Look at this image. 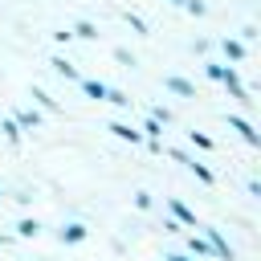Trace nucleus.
Wrapping results in <instances>:
<instances>
[{
	"label": "nucleus",
	"instance_id": "6",
	"mask_svg": "<svg viewBox=\"0 0 261 261\" xmlns=\"http://www.w3.org/2000/svg\"><path fill=\"white\" fill-rule=\"evenodd\" d=\"M167 208H171V216H175V220H179V224H188V228H200V224H196V212H192V208H188V204H179V200H175V196H171V200H167Z\"/></svg>",
	"mask_w": 261,
	"mask_h": 261
},
{
	"label": "nucleus",
	"instance_id": "26",
	"mask_svg": "<svg viewBox=\"0 0 261 261\" xmlns=\"http://www.w3.org/2000/svg\"><path fill=\"white\" fill-rule=\"evenodd\" d=\"M171 4H184V0H171Z\"/></svg>",
	"mask_w": 261,
	"mask_h": 261
},
{
	"label": "nucleus",
	"instance_id": "7",
	"mask_svg": "<svg viewBox=\"0 0 261 261\" xmlns=\"http://www.w3.org/2000/svg\"><path fill=\"white\" fill-rule=\"evenodd\" d=\"M16 126H20V130H37V126H41V114H37L33 106H16Z\"/></svg>",
	"mask_w": 261,
	"mask_h": 261
},
{
	"label": "nucleus",
	"instance_id": "2",
	"mask_svg": "<svg viewBox=\"0 0 261 261\" xmlns=\"http://www.w3.org/2000/svg\"><path fill=\"white\" fill-rule=\"evenodd\" d=\"M167 155H171V159H179V163H184V167H188V171H192L196 179H204V184H216V171H212L208 163H200V159H192L188 151H167Z\"/></svg>",
	"mask_w": 261,
	"mask_h": 261
},
{
	"label": "nucleus",
	"instance_id": "11",
	"mask_svg": "<svg viewBox=\"0 0 261 261\" xmlns=\"http://www.w3.org/2000/svg\"><path fill=\"white\" fill-rule=\"evenodd\" d=\"M86 232H90V228H86V224H65V228H61V232H57V237H61V241H65V245H77V241H86Z\"/></svg>",
	"mask_w": 261,
	"mask_h": 261
},
{
	"label": "nucleus",
	"instance_id": "21",
	"mask_svg": "<svg viewBox=\"0 0 261 261\" xmlns=\"http://www.w3.org/2000/svg\"><path fill=\"white\" fill-rule=\"evenodd\" d=\"M184 8H188V12H196V16H204V12H208V4H204V0H184Z\"/></svg>",
	"mask_w": 261,
	"mask_h": 261
},
{
	"label": "nucleus",
	"instance_id": "3",
	"mask_svg": "<svg viewBox=\"0 0 261 261\" xmlns=\"http://www.w3.org/2000/svg\"><path fill=\"white\" fill-rule=\"evenodd\" d=\"M228 126H232V130H241V139H245V143H253V147L261 143V135L253 130V122H249V118H241V114H228Z\"/></svg>",
	"mask_w": 261,
	"mask_h": 261
},
{
	"label": "nucleus",
	"instance_id": "13",
	"mask_svg": "<svg viewBox=\"0 0 261 261\" xmlns=\"http://www.w3.org/2000/svg\"><path fill=\"white\" fill-rule=\"evenodd\" d=\"M33 102H37L41 110H61V106H57V98H53V94H45L41 86H33Z\"/></svg>",
	"mask_w": 261,
	"mask_h": 261
},
{
	"label": "nucleus",
	"instance_id": "14",
	"mask_svg": "<svg viewBox=\"0 0 261 261\" xmlns=\"http://www.w3.org/2000/svg\"><path fill=\"white\" fill-rule=\"evenodd\" d=\"M69 33H73V37H82V41H94V37H98V29H94L90 20H77V24L69 29Z\"/></svg>",
	"mask_w": 261,
	"mask_h": 261
},
{
	"label": "nucleus",
	"instance_id": "9",
	"mask_svg": "<svg viewBox=\"0 0 261 261\" xmlns=\"http://www.w3.org/2000/svg\"><path fill=\"white\" fill-rule=\"evenodd\" d=\"M77 86H82V94H86V98H94V102H102V98H106V86H102V82H94V77H77Z\"/></svg>",
	"mask_w": 261,
	"mask_h": 261
},
{
	"label": "nucleus",
	"instance_id": "24",
	"mask_svg": "<svg viewBox=\"0 0 261 261\" xmlns=\"http://www.w3.org/2000/svg\"><path fill=\"white\" fill-rule=\"evenodd\" d=\"M135 208H151V192H139L135 196Z\"/></svg>",
	"mask_w": 261,
	"mask_h": 261
},
{
	"label": "nucleus",
	"instance_id": "4",
	"mask_svg": "<svg viewBox=\"0 0 261 261\" xmlns=\"http://www.w3.org/2000/svg\"><path fill=\"white\" fill-rule=\"evenodd\" d=\"M204 241H208V249H212V253H216L220 261H232V249L224 245V237H220L216 228H204Z\"/></svg>",
	"mask_w": 261,
	"mask_h": 261
},
{
	"label": "nucleus",
	"instance_id": "18",
	"mask_svg": "<svg viewBox=\"0 0 261 261\" xmlns=\"http://www.w3.org/2000/svg\"><path fill=\"white\" fill-rule=\"evenodd\" d=\"M188 139H192V143H196L200 151H212V147H216V143H212V135H204V130H192Z\"/></svg>",
	"mask_w": 261,
	"mask_h": 261
},
{
	"label": "nucleus",
	"instance_id": "23",
	"mask_svg": "<svg viewBox=\"0 0 261 261\" xmlns=\"http://www.w3.org/2000/svg\"><path fill=\"white\" fill-rule=\"evenodd\" d=\"M151 118H159V122H163V126H167V122H171V114H167V110H163V106H151Z\"/></svg>",
	"mask_w": 261,
	"mask_h": 261
},
{
	"label": "nucleus",
	"instance_id": "25",
	"mask_svg": "<svg viewBox=\"0 0 261 261\" xmlns=\"http://www.w3.org/2000/svg\"><path fill=\"white\" fill-rule=\"evenodd\" d=\"M163 261H188V257H184V253H171V257H163Z\"/></svg>",
	"mask_w": 261,
	"mask_h": 261
},
{
	"label": "nucleus",
	"instance_id": "16",
	"mask_svg": "<svg viewBox=\"0 0 261 261\" xmlns=\"http://www.w3.org/2000/svg\"><path fill=\"white\" fill-rule=\"evenodd\" d=\"M159 135H163V122L159 118H147L143 122V139H159Z\"/></svg>",
	"mask_w": 261,
	"mask_h": 261
},
{
	"label": "nucleus",
	"instance_id": "10",
	"mask_svg": "<svg viewBox=\"0 0 261 261\" xmlns=\"http://www.w3.org/2000/svg\"><path fill=\"white\" fill-rule=\"evenodd\" d=\"M220 49H224V57H228V61H245V41L224 37V41H220Z\"/></svg>",
	"mask_w": 261,
	"mask_h": 261
},
{
	"label": "nucleus",
	"instance_id": "5",
	"mask_svg": "<svg viewBox=\"0 0 261 261\" xmlns=\"http://www.w3.org/2000/svg\"><path fill=\"white\" fill-rule=\"evenodd\" d=\"M163 86H167L171 94H179V98H196V86H192L188 77H175V73H167V77H163Z\"/></svg>",
	"mask_w": 261,
	"mask_h": 261
},
{
	"label": "nucleus",
	"instance_id": "19",
	"mask_svg": "<svg viewBox=\"0 0 261 261\" xmlns=\"http://www.w3.org/2000/svg\"><path fill=\"white\" fill-rule=\"evenodd\" d=\"M102 102H114V106H130V98H126L122 90H110V86H106V98H102Z\"/></svg>",
	"mask_w": 261,
	"mask_h": 261
},
{
	"label": "nucleus",
	"instance_id": "12",
	"mask_svg": "<svg viewBox=\"0 0 261 261\" xmlns=\"http://www.w3.org/2000/svg\"><path fill=\"white\" fill-rule=\"evenodd\" d=\"M49 65H53V69H57V73H61V77H69V82H77V77H82V73H77V65H69V61H65V57H53V61H49Z\"/></svg>",
	"mask_w": 261,
	"mask_h": 261
},
{
	"label": "nucleus",
	"instance_id": "20",
	"mask_svg": "<svg viewBox=\"0 0 261 261\" xmlns=\"http://www.w3.org/2000/svg\"><path fill=\"white\" fill-rule=\"evenodd\" d=\"M37 232H41L37 220H20V224H16V237H37Z\"/></svg>",
	"mask_w": 261,
	"mask_h": 261
},
{
	"label": "nucleus",
	"instance_id": "17",
	"mask_svg": "<svg viewBox=\"0 0 261 261\" xmlns=\"http://www.w3.org/2000/svg\"><path fill=\"white\" fill-rule=\"evenodd\" d=\"M0 130H4V139H8V143H16V139L24 135V130L16 126V118H4V126H0Z\"/></svg>",
	"mask_w": 261,
	"mask_h": 261
},
{
	"label": "nucleus",
	"instance_id": "8",
	"mask_svg": "<svg viewBox=\"0 0 261 261\" xmlns=\"http://www.w3.org/2000/svg\"><path fill=\"white\" fill-rule=\"evenodd\" d=\"M106 130H110V135H118V139H126V143H143V130H135L130 122H118V118H114Z\"/></svg>",
	"mask_w": 261,
	"mask_h": 261
},
{
	"label": "nucleus",
	"instance_id": "1",
	"mask_svg": "<svg viewBox=\"0 0 261 261\" xmlns=\"http://www.w3.org/2000/svg\"><path fill=\"white\" fill-rule=\"evenodd\" d=\"M204 73H208V77H216V82H224V86H228V94H232L241 106H249V102H253V98H249V90L241 86V77H237V69H232V65H216V61H208V65H204Z\"/></svg>",
	"mask_w": 261,
	"mask_h": 261
},
{
	"label": "nucleus",
	"instance_id": "15",
	"mask_svg": "<svg viewBox=\"0 0 261 261\" xmlns=\"http://www.w3.org/2000/svg\"><path fill=\"white\" fill-rule=\"evenodd\" d=\"M188 249H192L196 257H208V253H212V249H208V241H204V237H196V232L188 237Z\"/></svg>",
	"mask_w": 261,
	"mask_h": 261
},
{
	"label": "nucleus",
	"instance_id": "22",
	"mask_svg": "<svg viewBox=\"0 0 261 261\" xmlns=\"http://www.w3.org/2000/svg\"><path fill=\"white\" fill-rule=\"evenodd\" d=\"M114 61H122V65H126V69H130V65H135V57H130V53H126V49H114Z\"/></svg>",
	"mask_w": 261,
	"mask_h": 261
}]
</instances>
